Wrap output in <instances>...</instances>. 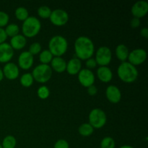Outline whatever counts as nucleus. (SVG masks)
Instances as JSON below:
<instances>
[{"mask_svg": "<svg viewBox=\"0 0 148 148\" xmlns=\"http://www.w3.org/2000/svg\"><path fill=\"white\" fill-rule=\"evenodd\" d=\"M14 15L19 20L25 21L29 17L28 10L24 7H19L15 10Z\"/></svg>", "mask_w": 148, "mask_h": 148, "instance_id": "obj_26", "label": "nucleus"}, {"mask_svg": "<svg viewBox=\"0 0 148 148\" xmlns=\"http://www.w3.org/2000/svg\"><path fill=\"white\" fill-rule=\"evenodd\" d=\"M17 140L12 135H7L3 140L1 143L2 148H15Z\"/></svg>", "mask_w": 148, "mask_h": 148, "instance_id": "obj_24", "label": "nucleus"}, {"mask_svg": "<svg viewBox=\"0 0 148 148\" xmlns=\"http://www.w3.org/2000/svg\"><path fill=\"white\" fill-rule=\"evenodd\" d=\"M4 77L9 79H14L20 75V69L18 66L13 62H7L2 69Z\"/></svg>", "mask_w": 148, "mask_h": 148, "instance_id": "obj_13", "label": "nucleus"}, {"mask_svg": "<svg viewBox=\"0 0 148 148\" xmlns=\"http://www.w3.org/2000/svg\"><path fill=\"white\" fill-rule=\"evenodd\" d=\"M52 71L53 70L50 65L40 64L33 69V72L31 74L34 80L40 83H45L51 78Z\"/></svg>", "mask_w": 148, "mask_h": 148, "instance_id": "obj_5", "label": "nucleus"}, {"mask_svg": "<svg viewBox=\"0 0 148 148\" xmlns=\"http://www.w3.org/2000/svg\"><path fill=\"white\" fill-rule=\"evenodd\" d=\"M51 8L46 5L40 6L38 9V14L40 16L41 18H49L51 14Z\"/></svg>", "mask_w": 148, "mask_h": 148, "instance_id": "obj_27", "label": "nucleus"}, {"mask_svg": "<svg viewBox=\"0 0 148 148\" xmlns=\"http://www.w3.org/2000/svg\"><path fill=\"white\" fill-rule=\"evenodd\" d=\"M53 58V54L51 53L49 49H44L39 53V60L41 62V64H49V63H51Z\"/></svg>", "mask_w": 148, "mask_h": 148, "instance_id": "obj_21", "label": "nucleus"}, {"mask_svg": "<svg viewBox=\"0 0 148 148\" xmlns=\"http://www.w3.org/2000/svg\"><path fill=\"white\" fill-rule=\"evenodd\" d=\"M78 132L83 137H88L93 133L94 128L89 123H84L79 126Z\"/></svg>", "mask_w": 148, "mask_h": 148, "instance_id": "obj_22", "label": "nucleus"}, {"mask_svg": "<svg viewBox=\"0 0 148 148\" xmlns=\"http://www.w3.org/2000/svg\"><path fill=\"white\" fill-rule=\"evenodd\" d=\"M98 79L103 82H109L113 78V72L108 66H101L97 69Z\"/></svg>", "mask_w": 148, "mask_h": 148, "instance_id": "obj_17", "label": "nucleus"}, {"mask_svg": "<svg viewBox=\"0 0 148 148\" xmlns=\"http://www.w3.org/2000/svg\"><path fill=\"white\" fill-rule=\"evenodd\" d=\"M82 69V62L80 59L77 57H73L69 59L66 63V70L69 75H77L79 71Z\"/></svg>", "mask_w": 148, "mask_h": 148, "instance_id": "obj_16", "label": "nucleus"}, {"mask_svg": "<svg viewBox=\"0 0 148 148\" xmlns=\"http://www.w3.org/2000/svg\"><path fill=\"white\" fill-rule=\"evenodd\" d=\"M41 29V23L38 17L29 16L22 25V31L25 37H35Z\"/></svg>", "mask_w": 148, "mask_h": 148, "instance_id": "obj_4", "label": "nucleus"}, {"mask_svg": "<svg viewBox=\"0 0 148 148\" xmlns=\"http://www.w3.org/2000/svg\"><path fill=\"white\" fill-rule=\"evenodd\" d=\"M4 30H5L7 37L10 36L11 38H12L19 34L20 27H19L18 25L15 24V23H10L6 26V28L4 29Z\"/></svg>", "mask_w": 148, "mask_h": 148, "instance_id": "obj_23", "label": "nucleus"}, {"mask_svg": "<svg viewBox=\"0 0 148 148\" xmlns=\"http://www.w3.org/2000/svg\"><path fill=\"white\" fill-rule=\"evenodd\" d=\"M116 143L111 137H105L101 142V148H115Z\"/></svg>", "mask_w": 148, "mask_h": 148, "instance_id": "obj_28", "label": "nucleus"}, {"mask_svg": "<svg viewBox=\"0 0 148 148\" xmlns=\"http://www.w3.org/2000/svg\"><path fill=\"white\" fill-rule=\"evenodd\" d=\"M9 20H10L9 14L4 11H0V27L7 25Z\"/></svg>", "mask_w": 148, "mask_h": 148, "instance_id": "obj_31", "label": "nucleus"}, {"mask_svg": "<svg viewBox=\"0 0 148 148\" xmlns=\"http://www.w3.org/2000/svg\"><path fill=\"white\" fill-rule=\"evenodd\" d=\"M106 96L111 103H117L121 99V90L116 85H111L106 90Z\"/></svg>", "mask_w": 148, "mask_h": 148, "instance_id": "obj_15", "label": "nucleus"}, {"mask_svg": "<svg viewBox=\"0 0 148 148\" xmlns=\"http://www.w3.org/2000/svg\"><path fill=\"white\" fill-rule=\"evenodd\" d=\"M95 61L97 64L101 66H108L112 59V52L108 46H101L96 51Z\"/></svg>", "mask_w": 148, "mask_h": 148, "instance_id": "obj_7", "label": "nucleus"}, {"mask_svg": "<svg viewBox=\"0 0 148 148\" xmlns=\"http://www.w3.org/2000/svg\"><path fill=\"white\" fill-rule=\"evenodd\" d=\"M75 51L77 58L80 60H87L93 55L95 46L90 38L82 36L75 40Z\"/></svg>", "mask_w": 148, "mask_h": 148, "instance_id": "obj_1", "label": "nucleus"}, {"mask_svg": "<svg viewBox=\"0 0 148 148\" xmlns=\"http://www.w3.org/2000/svg\"><path fill=\"white\" fill-rule=\"evenodd\" d=\"M7 36L5 33V30L3 27H0V44L5 42L7 40Z\"/></svg>", "mask_w": 148, "mask_h": 148, "instance_id": "obj_35", "label": "nucleus"}, {"mask_svg": "<svg viewBox=\"0 0 148 148\" xmlns=\"http://www.w3.org/2000/svg\"><path fill=\"white\" fill-rule=\"evenodd\" d=\"M51 67L52 70L56 71V72H64L66 71V62L62 56H53V59L51 62Z\"/></svg>", "mask_w": 148, "mask_h": 148, "instance_id": "obj_18", "label": "nucleus"}, {"mask_svg": "<svg viewBox=\"0 0 148 148\" xmlns=\"http://www.w3.org/2000/svg\"><path fill=\"white\" fill-rule=\"evenodd\" d=\"M85 65L87 66V69H94V68L96 67L97 66V63H96V61L94 58H90V59H87L86 62H85Z\"/></svg>", "mask_w": 148, "mask_h": 148, "instance_id": "obj_33", "label": "nucleus"}, {"mask_svg": "<svg viewBox=\"0 0 148 148\" xmlns=\"http://www.w3.org/2000/svg\"><path fill=\"white\" fill-rule=\"evenodd\" d=\"M51 22L54 25L62 26L67 23L69 20V14L67 12L62 9H56L51 11L50 17Z\"/></svg>", "mask_w": 148, "mask_h": 148, "instance_id": "obj_8", "label": "nucleus"}, {"mask_svg": "<svg viewBox=\"0 0 148 148\" xmlns=\"http://www.w3.org/2000/svg\"><path fill=\"white\" fill-rule=\"evenodd\" d=\"M115 52L117 59L121 62H126V60L128 59L130 51H129L128 47L125 44H123V43L119 44L116 48Z\"/></svg>", "mask_w": 148, "mask_h": 148, "instance_id": "obj_20", "label": "nucleus"}, {"mask_svg": "<svg viewBox=\"0 0 148 148\" xmlns=\"http://www.w3.org/2000/svg\"><path fill=\"white\" fill-rule=\"evenodd\" d=\"M37 94L40 99H46L50 95V90L46 85H42L38 89Z\"/></svg>", "mask_w": 148, "mask_h": 148, "instance_id": "obj_29", "label": "nucleus"}, {"mask_svg": "<svg viewBox=\"0 0 148 148\" xmlns=\"http://www.w3.org/2000/svg\"><path fill=\"white\" fill-rule=\"evenodd\" d=\"M119 148H134L133 147H132V146L130 145H122Z\"/></svg>", "mask_w": 148, "mask_h": 148, "instance_id": "obj_39", "label": "nucleus"}, {"mask_svg": "<svg viewBox=\"0 0 148 148\" xmlns=\"http://www.w3.org/2000/svg\"><path fill=\"white\" fill-rule=\"evenodd\" d=\"M10 44L12 48L15 50H20V49H23L27 44L26 37L21 34L17 35V36L11 38Z\"/></svg>", "mask_w": 148, "mask_h": 148, "instance_id": "obj_19", "label": "nucleus"}, {"mask_svg": "<svg viewBox=\"0 0 148 148\" xmlns=\"http://www.w3.org/2000/svg\"><path fill=\"white\" fill-rule=\"evenodd\" d=\"M147 59V51L143 49H135L130 52L128 56L129 62L134 66L140 65Z\"/></svg>", "mask_w": 148, "mask_h": 148, "instance_id": "obj_9", "label": "nucleus"}, {"mask_svg": "<svg viewBox=\"0 0 148 148\" xmlns=\"http://www.w3.org/2000/svg\"><path fill=\"white\" fill-rule=\"evenodd\" d=\"M140 35H141L143 37H144L145 38H148V29L147 27H145L141 29L140 30Z\"/></svg>", "mask_w": 148, "mask_h": 148, "instance_id": "obj_37", "label": "nucleus"}, {"mask_svg": "<svg viewBox=\"0 0 148 148\" xmlns=\"http://www.w3.org/2000/svg\"><path fill=\"white\" fill-rule=\"evenodd\" d=\"M0 148H2V147H1V145L0 144Z\"/></svg>", "mask_w": 148, "mask_h": 148, "instance_id": "obj_40", "label": "nucleus"}, {"mask_svg": "<svg viewBox=\"0 0 148 148\" xmlns=\"http://www.w3.org/2000/svg\"><path fill=\"white\" fill-rule=\"evenodd\" d=\"M3 78H4V74H3L2 69H1V68H0V82L2 80Z\"/></svg>", "mask_w": 148, "mask_h": 148, "instance_id": "obj_38", "label": "nucleus"}, {"mask_svg": "<svg viewBox=\"0 0 148 148\" xmlns=\"http://www.w3.org/2000/svg\"><path fill=\"white\" fill-rule=\"evenodd\" d=\"M140 25V19L137 17H133L130 21V25L132 28H136L138 27Z\"/></svg>", "mask_w": 148, "mask_h": 148, "instance_id": "obj_34", "label": "nucleus"}, {"mask_svg": "<svg viewBox=\"0 0 148 148\" xmlns=\"http://www.w3.org/2000/svg\"><path fill=\"white\" fill-rule=\"evenodd\" d=\"M42 46L41 44L38 42H34L32 44H30V46H29V50L28 52H30L32 55H36L38 54L41 51Z\"/></svg>", "mask_w": 148, "mask_h": 148, "instance_id": "obj_30", "label": "nucleus"}, {"mask_svg": "<svg viewBox=\"0 0 148 148\" xmlns=\"http://www.w3.org/2000/svg\"><path fill=\"white\" fill-rule=\"evenodd\" d=\"M20 82L23 86L28 88V87H30L33 85V82H34V79H33V77L31 73L27 72V73H25L22 75L21 77H20Z\"/></svg>", "mask_w": 148, "mask_h": 148, "instance_id": "obj_25", "label": "nucleus"}, {"mask_svg": "<svg viewBox=\"0 0 148 148\" xmlns=\"http://www.w3.org/2000/svg\"><path fill=\"white\" fill-rule=\"evenodd\" d=\"M33 62H34V58L33 56L28 52V51H23L18 57V64L21 69H28L33 66Z\"/></svg>", "mask_w": 148, "mask_h": 148, "instance_id": "obj_14", "label": "nucleus"}, {"mask_svg": "<svg viewBox=\"0 0 148 148\" xmlns=\"http://www.w3.org/2000/svg\"><path fill=\"white\" fill-rule=\"evenodd\" d=\"M67 49V40L61 35H56L49 40V50L53 56H62L66 53Z\"/></svg>", "mask_w": 148, "mask_h": 148, "instance_id": "obj_3", "label": "nucleus"}, {"mask_svg": "<svg viewBox=\"0 0 148 148\" xmlns=\"http://www.w3.org/2000/svg\"><path fill=\"white\" fill-rule=\"evenodd\" d=\"M78 75V80L81 85L84 87L88 88L90 85H92L95 82V77L92 70L87 68H84L79 71Z\"/></svg>", "mask_w": 148, "mask_h": 148, "instance_id": "obj_10", "label": "nucleus"}, {"mask_svg": "<svg viewBox=\"0 0 148 148\" xmlns=\"http://www.w3.org/2000/svg\"><path fill=\"white\" fill-rule=\"evenodd\" d=\"M89 124L94 129H101L107 121V116L105 111L101 108H93L88 116Z\"/></svg>", "mask_w": 148, "mask_h": 148, "instance_id": "obj_6", "label": "nucleus"}, {"mask_svg": "<svg viewBox=\"0 0 148 148\" xmlns=\"http://www.w3.org/2000/svg\"><path fill=\"white\" fill-rule=\"evenodd\" d=\"M53 148H69V145L66 140L60 139L55 143Z\"/></svg>", "mask_w": 148, "mask_h": 148, "instance_id": "obj_32", "label": "nucleus"}, {"mask_svg": "<svg viewBox=\"0 0 148 148\" xmlns=\"http://www.w3.org/2000/svg\"><path fill=\"white\" fill-rule=\"evenodd\" d=\"M14 56V49L10 43H4L0 44V62L7 63L12 59Z\"/></svg>", "mask_w": 148, "mask_h": 148, "instance_id": "obj_12", "label": "nucleus"}, {"mask_svg": "<svg viewBox=\"0 0 148 148\" xmlns=\"http://www.w3.org/2000/svg\"><path fill=\"white\" fill-rule=\"evenodd\" d=\"M132 14L134 17L141 18L146 15L148 12V3L145 0H139L136 1L131 9Z\"/></svg>", "mask_w": 148, "mask_h": 148, "instance_id": "obj_11", "label": "nucleus"}, {"mask_svg": "<svg viewBox=\"0 0 148 148\" xmlns=\"http://www.w3.org/2000/svg\"><path fill=\"white\" fill-rule=\"evenodd\" d=\"M88 92L90 95H92V96L96 95L97 92H98V88H96L95 85H90L88 88Z\"/></svg>", "mask_w": 148, "mask_h": 148, "instance_id": "obj_36", "label": "nucleus"}, {"mask_svg": "<svg viewBox=\"0 0 148 148\" xmlns=\"http://www.w3.org/2000/svg\"><path fill=\"white\" fill-rule=\"evenodd\" d=\"M138 70L137 67L129 62H124L120 64L117 69V75L124 82H134L138 77Z\"/></svg>", "mask_w": 148, "mask_h": 148, "instance_id": "obj_2", "label": "nucleus"}]
</instances>
